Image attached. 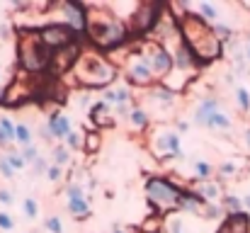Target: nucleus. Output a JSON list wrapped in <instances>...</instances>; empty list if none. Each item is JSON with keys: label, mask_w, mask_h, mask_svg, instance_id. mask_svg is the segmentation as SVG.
<instances>
[{"label": "nucleus", "mask_w": 250, "mask_h": 233, "mask_svg": "<svg viewBox=\"0 0 250 233\" xmlns=\"http://www.w3.org/2000/svg\"><path fill=\"white\" fill-rule=\"evenodd\" d=\"M180 37H182V44L192 51L194 61L209 64V61L219 59V54H221V42L216 39L211 24L204 22L199 15H185L182 17Z\"/></svg>", "instance_id": "f257e3e1"}, {"label": "nucleus", "mask_w": 250, "mask_h": 233, "mask_svg": "<svg viewBox=\"0 0 250 233\" xmlns=\"http://www.w3.org/2000/svg\"><path fill=\"white\" fill-rule=\"evenodd\" d=\"M92 39V44H97L100 49H112L117 44H122L126 39V24H122L119 20H114L107 10H102L100 15L87 17V29H85Z\"/></svg>", "instance_id": "f03ea898"}, {"label": "nucleus", "mask_w": 250, "mask_h": 233, "mask_svg": "<svg viewBox=\"0 0 250 233\" xmlns=\"http://www.w3.org/2000/svg\"><path fill=\"white\" fill-rule=\"evenodd\" d=\"M20 64L27 73H39L51 64V51L42 44L39 29H24L20 34Z\"/></svg>", "instance_id": "7ed1b4c3"}, {"label": "nucleus", "mask_w": 250, "mask_h": 233, "mask_svg": "<svg viewBox=\"0 0 250 233\" xmlns=\"http://www.w3.org/2000/svg\"><path fill=\"white\" fill-rule=\"evenodd\" d=\"M73 73L76 78L83 83V85H90V87H104L114 80L117 71L109 61H104L102 56L97 54H81L78 64L73 66Z\"/></svg>", "instance_id": "20e7f679"}, {"label": "nucleus", "mask_w": 250, "mask_h": 233, "mask_svg": "<svg viewBox=\"0 0 250 233\" xmlns=\"http://www.w3.org/2000/svg\"><path fill=\"white\" fill-rule=\"evenodd\" d=\"M180 187L172 185L166 177H151L146 182V197L148 202L158 209V212H172L177 209V202H180Z\"/></svg>", "instance_id": "39448f33"}, {"label": "nucleus", "mask_w": 250, "mask_h": 233, "mask_svg": "<svg viewBox=\"0 0 250 233\" xmlns=\"http://www.w3.org/2000/svg\"><path fill=\"white\" fill-rule=\"evenodd\" d=\"M39 37H42V44L49 49V51H61L71 44H76V32L63 22H51L46 27L39 29Z\"/></svg>", "instance_id": "423d86ee"}, {"label": "nucleus", "mask_w": 250, "mask_h": 233, "mask_svg": "<svg viewBox=\"0 0 250 233\" xmlns=\"http://www.w3.org/2000/svg\"><path fill=\"white\" fill-rule=\"evenodd\" d=\"M126 76L134 85H151L153 83V71H151V56L148 51H136L126 61Z\"/></svg>", "instance_id": "0eeeda50"}, {"label": "nucleus", "mask_w": 250, "mask_h": 233, "mask_svg": "<svg viewBox=\"0 0 250 233\" xmlns=\"http://www.w3.org/2000/svg\"><path fill=\"white\" fill-rule=\"evenodd\" d=\"M151 153L156 155V158H177V155H182L180 134L177 131H170V129L156 131L153 139H151Z\"/></svg>", "instance_id": "6e6552de"}, {"label": "nucleus", "mask_w": 250, "mask_h": 233, "mask_svg": "<svg viewBox=\"0 0 250 233\" xmlns=\"http://www.w3.org/2000/svg\"><path fill=\"white\" fill-rule=\"evenodd\" d=\"M161 12H163L161 2H141V5L136 7V12H134V20H131V32L144 34V32L153 29V27L158 24V20H161Z\"/></svg>", "instance_id": "1a4fd4ad"}, {"label": "nucleus", "mask_w": 250, "mask_h": 233, "mask_svg": "<svg viewBox=\"0 0 250 233\" xmlns=\"http://www.w3.org/2000/svg\"><path fill=\"white\" fill-rule=\"evenodd\" d=\"M78 59H81V44H71L61 51H54L49 66H51L54 73H66L68 68H73L78 64Z\"/></svg>", "instance_id": "9d476101"}, {"label": "nucleus", "mask_w": 250, "mask_h": 233, "mask_svg": "<svg viewBox=\"0 0 250 233\" xmlns=\"http://www.w3.org/2000/svg\"><path fill=\"white\" fill-rule=\"evenodd\" d=\"M61 12H63V20L66 24L78 34L87 29V12L81 2H61Z\"/></svg>", "instance_id": "9b49d317"}, {"label": "nucleus", "mask_w": 250, "mask_h": 233, "mask_svg": "<svg viewBox=\"0 0 250 233\" xmlns=\"http://www.w3.org/2000/svg\"><path fill=\"white\" fill-rule=\"evenodd\" d=\"M148 56H151V71H153L156 78H166L167 73L175 68L172 56L167 54L166 46H153V49L148 51Z\"/></svg>", "instance_id": "f8f14e48"}, {"label": "nucleus", "mask_w": 250, "mask_h": 233, "mask_svg": "<svg viewBox=\"0 0 250 233\" xmlns=\"http://www.w3.org/2000/svg\"><path fill=\"white\" fill-rule=\"evenodd\" d=\"M216 112H221L219 100H214V97L202 100V102L197 105V109H194V124H197V127H207L209 117H211V114H216Z\"/></svg>", "instance_id": "ddd939ff"}, {"label": "nucleus", "mask_w": 250, "mask_h": 233, "mask_svg": "<svg viewBox=\"0 0 250 233\" xmlns=\"http://www.w3.org/2000/svg\"><path fill=\"white\" fill-rule=\"evenodd\" d=\"M49 129H51V134H54V139H61V141H66L68 139V134L73 131L71 129V119L63 114V112H54L51 117H49Z\"/></svg>", "instance_id": "4468645a"}, {"label": "nucleus", "mask_w": 250, "mask_h": 233, "mask_svg": "<svg viewBox=\"0 0 250 233\" xmlns=\"http://www.w3.org/2000/svg\"><path fill=\"white\" fill-rule=\"evenodd\" d=\"M204 204H207V202H204V199H202L194 190H192V192H189V190H182V192H180V202H177V209H180V212L202 214Z\"/></svg>", "instance_id": "2eb2a0df"}, {"label": "nucleus", "mask_w": 250, "mask_h": 233, "mask_svg": "<svg viewBox=\"0 0 250 233\" xmlns=\"http://www.w3.org/2000/svg\"><path fill=\"white\" fill-rule=\"evenodd\" d=\"M194 192H197L207 204H216V202H221V185L214 182V180H202V182H197Z\"/></svg>", "instance_id": "dca6fc26"}, {"label": "nucleus", "mask_w": 250, "mask_h": 233, "mask_svg": "<svg viewBox=\"0 0 250 233\" xmlns=\"http://www.w3.org/2000/svg\"><path fill=\"white\" fill-rule=\"evenodd\" d=\"M250 231V214L248 212H241V214H229L226 224L221 233H248Z\"/></svg>", "instance_id": "f3484780"}, {"label": "nucleus", "mask_w": 250, "mask_h": 233, "mask_svg": "<svg viewBox=\"0 0 250 233\" xmlns=\"http://www.w3.org/2000/svg\"><path fill=\"white\" fill-rule=\"evenodd\" d=\"M90 117H92V122H95L97 127H109V124L114 122V117L109 114V105H107L104 100H100V102H95V105L90 107Z\"/></svg>", "instance_id": "a211bd4d"}, {"label": "nucleus", "mask_w": 250, "mask_h": 233, "mask_svg": "<svg viewBox=\"0 0 250 233\" xmlns=\"http://www.w3.org/2000/svg\"><path fill=\"white\" fill-rule=\"evenodd\" d=\"M207 129H214V131H231V129H233V119H231L226 112H216V114L209 117Z\"/></svg>", "instance_id": "6ab92c4d"}, {"label": "nucleus", "mask_w": 250, "mask_h": 233, "mask_svg": "<svg viewBox=\"0 0 250 233\" xmlns=\"http://www.w3.org/2000/svg\"><path fill=\"white\" fill-rule=\"evenodd\" d=\"M15 144H17L20 148H27V146L34 144L29 124H24V122H17V124H15Z\"/></svg>", "instance_id": "aec40b11"}, {"label": "nucleus", "mask_w": 250, "mask_h": 233, "mask_svg": "<svg viewBox=\"0 0 250 233\" xmlns=\"http://www.w3.org/2000/svg\"><path fill=\"white\" fill-rule=\"evenodd\" d=\"M66 207H68V212H71L76 219H87V216L92 214V209H90V204H87V197H83V199H68Z\"/></svg>", "instance_id": "412c9836"}, {"label": "nucleus", "mask_w": 250, "mask_h": 233, "mask_svg": "<svg viewBox=\"0 0 250 233\" xmlns=\"http://www.w3.org/2000/svg\"><path fill=\"white\" fill-rule=\"evenodd\" d=\"M68 163H71V148L68 146H54V151H51V165L63 168Z\"/></svg>", "instance_id": "4be33fe9"}, {"label": "nucleus", "mask_w": 250, "mask_h": 233, "mask_svg": "<svg viewBox=\"0 0 250 233\" xmlns=\"http://www.w3.org/2000/svg\"><path fill=\"white\" fill-rule=\"evenodd\" d=\"M129 122H131L134 129H146L148 127V112L141 109V107H134L131 114H129Z\"/></svg>", "instance_id": "5701e85b"}, {"label": "nucleus", "mask_w": 250, "mask_h": 233, "mask_svg": "<svg viewBox=\"0 0 250 233\" xmlns=\"http://www.w3.org/2000/svg\"><path fill=\"white\" fill-rule=\"evenodd\" d=\"M221 207L229 214H241L243 212V199L236 197V194H226V197H221Z\"/></svg>", "instance_id": "b1692460"}, {"label": "nucleus", "mask_w": 250, "mask_h": 233, "mask_svg": "<svg viewBox=\"0 0 250 233\" xmlns=\"http://www.w3.org/2000/svg\"><path fill=\"white\" fill-rule=\"evenodd\" d=\"M197 10H199V17H202L204 22H216V17H219V10H216L211 2H199Z\"/></svg>", "instance_id": "393cba45"}, {"label": "nucleus", "mask_w": 250, "mask_h": 233, "mask_svg": "<svg viewBox=\"0 0 250 233\" xmlns=\"http://www.w3.org/2000/svg\"><path fill=\"white\" fill-rule=\"evenodd\" d=\"M192 170H194V175L199 177V182H202V180H209V175L214 172V168H211L207 160H194V163H192Z\"/></svg>", "instance_id": "a878e982"}, {"label": "nucleus", "mask_w": 250, "mask_h": 233, "mask_svg": "<svg viewBox=\"0 0 250 233\" xmlns=\"http://www.w3.org/2000/svg\"><path fill=\"white\" fill-rule=\"evenodd\" d=\"M236 100H238V107H241L243 112H250V90L248 87L238 85V87H236Z\"/></svg>", "instance_id": "bb28decb"}, {"label": "nucleus", "mask_w": 250, "mask_h": 233, "mask_svg": "<svg viewBox=\"0 0 250 233\" xmlns=\"http://www.w3.org/2000/svg\"><path fill=\"white\" fill-rule=\"evenodd\" d=\"M0 131H2V136L7 139V144L15 141V124H12L10 117H0Z\"/></svg>", "instance_id": "cd10ccee"}, {"label": "nucleus", "mask_w": 250, "mask_h": 233, "mask_svg": "<svg viewBox=\"0 0 250 233\" xmlns=\"http://www.w3.org/2000/svg\"><path fill=\"white\" fill-rule=\"evenodd\" d=\"M83 144H85V134L83 131H71V134H68V139H66V146H68L71 151L83 148Z\"/></svg>", "instance_id": "c85d7f7f"}, {"label": "nucleus", "mask_w": 250, "mask_h": 233, "mask_svg": "<svg viewBox=\"0 0 250 233\" xmlns=\"http://www.w3.org/2000/svg\"><path fill=\"white\" fill-rule=\"evenodd\" d=\"M5 158L10 160V165L15 168V172H17V170H24V168H27V160L22 158V153H20V151H10V153H5Z\"/></svg>", "instance_id": "c756f323"}, {"label": "nucleus", "mask_w": 250, "mask_h": 233, "mask_svg": "<svg viewBox=\"0 0 250 233\" xmlns=\"http://www.w3.org/2000/svg\"><path fill=\"white\" fill-rule=\"evenodd\" d=\"M49 168H51V163H49L44 155H39V158L32 163V175H46Z\"/></svg>", "instance_id": "7c9ffc66"}, {"label": "nucleus", "mask_w": 250, "mask_h": 233, "mask_svg": "<svg viewBox=\"0 0 250 233\" xmlns=\"http://www.w3.org/2000/svg\"><path fill=\"white\" fill-rule=\"evenodd\" d=\"M22 209H24L27 219H37V214H39V207H37V199H34V197H27V199L22 202Z\"/></svg>", "instance_id": "2f4dec72"}, {"label": "nucleus", "mask_w": 250, "mask_h": 233, "mask_svg": "<svg viewBox=\"0 0 250 233\" xmlns=\"http://www.w3.org/2000/svg\"><path fill=\"white\" fill-rule=\"evenodd\" d=\"M83 148L87 151V153H92V151H97V148H100V136H97L95 131H92V134H85Z\"/></svg>", "instance_id": "473e14b6"}, {"label": "nucleus", "mask_w": 250, "mask_h": 233, "mask_svg": "<svg viewBox=\"0 0 250 233\" xmlns=\"http://www.w3.org/2000/svg\"><path fill=\"white\" fill-rule=\"evenodd\" d=\"M131 102V90L129 85H119L117 87V105H129Z\"/></svg>", "instance_id": "72a5a7b5"}, {"label": "nucleus", "mask_w": 250, "mask_h": 233, "mask_svg": "<svg viewBox=\"0 0 250 233\" xmlns=\"http://www.w3.org/2000/svg\"><path fill=\"white\" fill-rule=\"evenodd\" d=\"M236 172H238V165H236L233 160H226V163L219 165V175H221V177H231V175H236Z\"/></svg>", "instance_id": "f704fd0d"}, {"label": "nucleus", "mask_w": 250, "mask_h": 233, "mask_svg": "<svg viewBox=\"0 0 250 233\" xmlns=\"http://www.w3.org/2000/svg\"><path fill=\"white\" fill-rule=\"evenodd\" d=\"M44 226H46L49 233H63V224H61L59 216H49V219L44 221Z\"/></svg>", "instance_id": "c9c22d12"}, {"label": "nucleus", "mask_w": 250, "mask_h": 233, "mask_svg": "<svg viewBox=\"0 0 250 233\" xmlns=\"http://www.w3.org/2000/svg\"><path fill=\"white\" fill-rule=\"evenodd\" d=\"M20 153H22V158L27 160V165H32V163L39 158V148L32 144V146H27V148H20Z\"/></svg>", "instance_id": "e433bc0d"}, {"label": "nucleus", "mask_w": 250, "mask_h": 233, "mask_svg": "<svg viewBox=\"0 0 250 233\" xmlns=\"http://www.w3.org/2000/svg\"><path fill=\"white\" fill-rule=\"evenodd\" d=\"M221 212H224V207H219V204H204L202 216H207V219H216V216H221Z\"/></svg>", "instance_id": "4c0bfd02"}, {"label": "nucleus", "mask_w": 250, "mask_h": 233, "mask_svg": "<svg viewBox=\"0 0 250 233\" xmlns=\"http://www.w3.org/2000/svg\"><path fill=\"white\" fill-rule=\"evenodd\" d=\"M167 233H185V224H182V219L170 216V219H167Z\"/></svg>", "instance_id": "58836bf2"}, {"label": "nucleus", "mask_w": 250, "mask_h": 233, "mask_svg": "<svg viewBox=\"0 0 250 233\" xmlns=\"http://www.w3.org/2000/svg\"><path fill=\"white\" fill-rule=\"evenodd\" d=\"M0 172H2L7 180H12V177H15V168L10 165V160H7L5 155H0Z\"/></svg>", "instance_id": "ea45409f"}, {"label": "nucleus", "mask_w": 250, "mask_h": 233, "mask_svg": "<svg viewBox=\"0 0 250 233\" xmlns=\"http://www.w3.org/2000/svg\"><path fill=\"white\" fill-rule=\"evenodd\" d=\"M46 177H49L51 182H61V177H63V168L51 165V168H49V172H46Z\"/></svg>", "instance_id": "a19ab883"}, {"label": "nucleus", "mask_w": 250, "mask_h": 233, "mask_svg": "<svg viewBox=\"0 0 250 233\" xmlns=\"http://www.w3.org/2000/svg\"><path fill=\"white\" fill-rule=\"evenodd\" d=\"M12 226H15L12 216H10L7 212H0V231H10Z\"/></svg>", "instance_id": "79ce46f5"}, {"label": "nucleus", "mask_w": 250, "mask_h": 233, "mask_svg": "<svg viewBox=\"0 0 250 233\" xmlns=\"http://www.w3.org/2000/svg\"><path fill=\"white\" fill-rule=\"evenodd\" d=\"M102 100H104L107 105H114V107H117V90H112V87H107V90L102 92Z\"/></svg>", "instance_id": "37998d69"}, {"label": "nucleus", "mask_w": 250, "mask_h": 233, "mask_svg": "<svg viewBox=\"0 0 250 233\" xmlns=\"http://www.w3.org/2000/svg\"><path fill=\"white\" fill-rule=\"evenodd\" d=\"M39 134H42V139H44V141H51V139H54V134H51V129H49V124H44V127H39Z\"/></svg>", "instance_id": "c03bdc74"}, {"label": "nucleus", "mask_w": 250, "mask_h": 233, "mask_svg": "<svg viewBox=\"0 0 250 233\" xmlns=\"http://www.w3.org/2000/svg\"><path fill=\"white\" fill-rule=\"evenodd\" d=\"M0 204H12V192H7V190H0Z\"/></svg>", "instance_id": "a18cd8bd"}, {"label": "nucleus", "mask_w": 250, "mask_h": 233, "mask_svg": "<svg viewBox=\"0 0 250 233\" xmlns=\"http://www.w3.org/2000/svg\"><path fill=\"white\" fill-rule=\"evenodd\" d=\"M243 209H246V212H250V194H246V197H243Z\"/></svg>", "instance_id": "49530a36"}, {"label": "nucleus", "mask_w": 250, "mask_h": 233, "mask_svg": "<svg viewBox=\"0 0 250 233\" xmlns=\"http://www.w3.org/2000/svg\"><path fill=\"white\" fill-rule=\"evenodd\" d=\"M0 146H10V144H7V139L2 136V131H0Z\"/></svg>", "instance_id": "de8ad7c7"}, {"label": "nucleus", "mask_w": 250, "mask_h": 233, "mask_svg": "<svg viewBox=\"0 0 250 233\" xmlns=\"http://www.w3.org/2000/svg\"><path fill=\"white\" fill-rule=\"evenodd\" d=\"M246 146L250 148V129H246Z\"/></svg>", "instance_id": "09e8293b"}, {"label": "nucleus", "mask_w": 250, "mask_h": 233, "mask_svg": "<svg viewBox=\"0 0 250 233\" xmlns=\"http://www.w3.org/2000/svg\"><path fill=\"white\" fill-rule=\"evenodd\" d=\"M246 56L250 59V34H248V46H246Z\"/></svg>", "instance_id": "8fccbe9b"}, {"label": "nucleus", "mask_w": 250, "mask_h": 233, "mask_svg": "<svg viewBox=\"0 0 250 233\" xmlns=\"http://www.w3.org/2000/svg\"><path fill=\"white\" fill-rule=\"evenodd\" d=\"M114 233H124V231H122V229H119V226H117V229H114Z\"/></svg>", "instance_id": "3c124183"}]
</instances>
